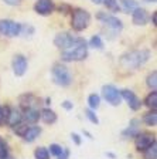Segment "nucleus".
<instances>
[{"label": "nucleus", "instance_id": "22", "mask_svg": "<svg viewBox=\"0 0 157 159\" xmlns=\"http://www.w3.org/2000/svg\"><path fill=\"white\" fill-rule=\"evenodd\" d=\"M143 122L146 124L147 126H156L157 125V114H156V111L146 114V115L143 116Z\"/></svg>", "mask_w": 157, "mask_h": 159}, {"label": "nucleus", "instance_id": "39", "mask_svg": "<svg viewBox=\"0 0 157 159\" xmlns=\"http://www.w3.org/2000/svg\"><path fill=\"white\" fill-rule=\"evenodd\" d=\"M94 3H96V4H99V3H102V0H92Z\"/></svg>", "mask_w": 157, "mask_h": 159}, {"label": "nucleus", "instance_id": "26", "mask_svg": "<svg viewBox=\"0 0 157 159\" xmlns=\"http://www.w3.org/2000/svg\"><path fill=\"white\" fill-rule=\"evenodd\" d=\"M89 46L94 47V48L102 50V48H103V41H102V39L99 36H94L91 39V41H89Z\"/></svg>", "mask_w": 157, "mask_h": 159}, {"label": "nucleus", "instance_id": "19", "mask_svg": "<svg viewBox=\"0 0 157 159\" xmlns=\"http://www.w3.org/2000/svg\"><path fill=\"white\" fill-rule=\"evenodd\" d=\"M120 6L124 10V13H132L134 9L139 7V3L136 0H120Z\"/></svg>", "mask_w": 157, "mask_h": 159}, {"label": "nucleus", "instance_id": "24", "mask_svg": "<svg viewBox=\"0 0 157 159\" xmlns=\"http://www.w3.org/2000/svg\"><path fill=\"white\" fill-rule=\"evenodd\" d=\"M34 156H36V159H50V152L47 148L40 146L34 151Z\"/></svg>", "mask_w": 157, "mask_h": 159}, {"label": "nucleus", "instance_id": "1", "mask_svg": "<svg viewBox=\"0 0 157 159\" xmlns=\"http://www.w3.org/2000/svg\"><path fill=\"white\" fill-rule=\"evenodd\" d=\"M150 56L151 54L149 50H133L130 53H126L124 56H122L120 64L124 68L136 70L147 63L150 60Z\"/></svg>", "mask_w": 157, "mask_h": 159}, {"label": "nucleus", "instance_id": "31", "mask_svg": "<svg viewBox=\"0 0 157 159\" xmlns=\"http://www.w3.org/2000/svg\"><path fill=\"white\" fill-rule=\"evenodd\" d=\"M7 112H9V108H7V107H6V108H2V107H0V125L6 121Z\"/></svg>", "mask_w": 157, "mask_h": 159}, {"label": "nucleus", "instance_id": "29", "mask_svg": "<svg viewBox=\"0 0 157 159\" xmlns=\"http://www.w3.org/2000/svg\"><path fill=\"white\" fill-rule=\"evenodd\" d=\"M85 115H86V118H88L92 124H95V125H99V119H98V116H96V114L94 112L92 109H86V111H85Z\"/></svg>", "mask_w": 157, "mask_h": 159}, {"label": "nucleus", "instance_id": "25", "mask_svg": "<svg viewBox=\"0 0 157 159\" xmlns=\"http://www.w3.org/2000/svg\"><path fill=\"white\" fill-rule=\"evenodd\" d=\"M146 83H147L149 88L156 91V88H157V71H153V73L147 77V81H146Z\"/></svg>", "mask_w": 157, "mask_h": 159}, {"label": "nucleus", "instance_id": "13", "mask_svg": "<svg viewBox=\"0 0 157 159\" xmlns=\"http://www.w3.org/2000/svg\"><path fill=\"white\" fill-rule=\"evenodd\" d=\"M132 20H133V23L136 26H144V24H147L149 21V14L147 11L142 7H137V9H134L132 11Z\"/></svg>", "mask_w": 157, "mask_h": 159}, {"label": "nucleus", "instance_id": "9", "mask_svg": "<svg viewBox=\"0 0 157 159\" xmlns=\"http://www.w3.org/2000/svg\"><path fill=\"white\" fill-rule=\"evenodd\" d=\"M99 20H101L102 23H105L106 26L112 27L113 30H118V31H120L122 29H123V24H122V21L118 19V17L112 16V14H106V13H99L98 16Z\"/></svg>", "mask_w": 157, "mask_h": 159}, {"label": "nucleus", "instance_id": "20", "mask_svg": "<svg viewBox=\"0 0 157 159\" xmlns=\"http://www.w3.org/2000/svg\"><path fill=\"white\" fill-rule=\"evenodd\" d=\"M144 104H146L149 108L153 109V111L157 108V93H156V91L150 93L147 97H146V99H144Z\"/></svg>", "mask_w": 157, "mask_h": 159}, {"label": "nucleus", "instance_id": "16", "mask_svg": "<svg viewBox=\"0 0 157 159\" xmlns=\"http://www.w3.org/2000/svg\"><path fill=\"white\" fill-rule=\"evenodd\" d=\"M41 134V128L40 126H27L26 132L23 134V139L26 142H33L34 139H37Z\"/></svg>", "mask_w": 157, "mask_h": 159}, {"label": "nucleus", "instance_id": "36", "mask_svg": "<svg viewBox=\"0 0 157 159\" xmlns=\"http://www.w3.org/2000/svg\"><path fill=\"white\" fill-rule=\"evenodd\" d=\"M156 16H157V13H153V16H151V23H153V26H156Z\"/></svg>", "mask_w": 157, "mask_h": 159}, {"label": "nucleus", "instance_id": "15", "mask_svg": "<svg viewBox=\"0 0 157 159\" xmlns=\"http://www.w3.org/2000/svg\"><path fill=\"white\" fill-rule=\"evenodd\" d=\"M24 118V121L28 124H36L40 119V111L37 108H26L24 109V114H21Z\"/></svg>", "mask_w": 157, "mask_h": 159}, {"label": "nucleus", "instance_id": "21", "mask_svg": "<svg viewBox=\"0 0 157 159\" xmlns=\"http://www.w3.org/2000/svg\"><path fill=\"white\" fill-rule=\"evenodd\" d=\"M88 105L92 111H95V109L99 108V105H101V97H99L98 94H91V95L88 97Z\"/></svg>", "mask_w": 157, "mask_h": 159}, {"label": "nucleus", "instance_id": "32", "mask_svg": "<svg viewBox=\"0 0 157 159\" xmlns=\"http://www.w3.org/2000/svg\"><path fill=\"white\" fill-rule=\"evenodd\" d=\"M6 4H9V6H19V4H21V2L23 0H3Z\"/></svg>", "mask_w": 157, "mask_h": 159}, {"label": "nucleus", "instance_id": "11", "mask_svg": "<svg viewBox=\"0 0 157 159\" xmlns=\"http://www.w3.org/2000/svg\"><path fill=\"white\" fill-rule=\"evenodd\" d=\"M27 71V60L24 56L21 54H17L13 58V73L16 74L17 77L24 75Z\"/></svg>", "mask_w": 157, "mask_h": 159}, {"label": "nucleus", "instance_id": "38", "mask_svg": "<svg viewBox=\"0 0 157 159\" xmlns=\"http://www.w3.org/2000/svg\"><path fill=\"white\" fill-rule=\"evenodd\" d=\"M3 159H13V156H11V155H10V153H9V155H6Z\"/></svg>", "mask_w": 157, "mask_h": 159}, {"label": "nucleus", "instance_id": "27", "mask_svg": "<svg viewBox=\"0 0 157 159\" xmlns=\"http://www.w3.org/2000/svg\"><path fill=\"white\" fill-rule=\"evenodd\" d=\"M102 3L108 7L111 11H119V4L118 0H102Z\"/></svg>", "mask_w": 157, "mask_h": 159}, {"label": "nucleus", "instance_id": "2", "mask_svg": "<svg viewBox=\"0 0 157 159\" xmlns=\"http://www.w3.org/2000/svg\"><path fill=\"white\" fill-rule=\"evenodd\" d=\"M88 56V46L86 43H79L74 47H69L67 50L61 51V60L67 61V63H72V61H81L85 60Z\"/></svg>", "mask_w": 157, "mask_h": 159}, {"label": "nucleus", "instance_id": "12", "mask_svg": "<svg viewBox=\"0 0 157 159\" xmlns=\"http://www.w3.org/2000/svg\"><path fill=\"white\" fill-rule=\"evenodd\" d=\"M153 142H156L154 135H151V134H139L136 136V149L137 151H146Z\"/></svg>", "mask_w": 157, "mask_h": 159}, {"label": "nucleus", "instance_id": "33", "mask_svg": "<svg viewBox=\"0 0 157 159\" xmlns=\"http://www.w3.org/2000/svg\"><path fill=\"white\" fill-rule=\"evenodd\" d=\"M71 138H72V141L75 142V145H81V138H79L78 134H72Z\"/></svg>", "mask_w": 157, "mask_h": 159}, {"label": "nucleus", "instance_id": "7", "mask_svg": "<svg viewBox=\"0 0 157 159\" xmlns=\"http://www.w3.org/2000/svg\"><path fill=\"white\" fill-rule=\"evenodd\" d=\"M102 94H103V98L106 99V102H109L113 107H118L122 101L120 91H119L115 85H103Z\"/></svg>", "mask_w": 157, "mask_h": 159}, {"label": "nucleus", "instance_id": "37", "mask_svg": "<svg viewBox=\"0 0 157 159\" xmlns=\"http://www.w3.org/2000/svg\"><path fill=\"white\" fill-rule=\"evenodd\" d=\"M106 156H109V158H112V159H116V155H115V153H111V152H106Z\"/></svg>", "mask_w": 157, "mask_h": 159}, {"label": "nucleus", "instance_id": "40", "mask_svg": "<svg viewBox=\"0 0 157 159\" xmlns=\"http://www.w3.org/2000/svg\"><path fill=\"white\" fill-rule=\"evenodd\" d=\"M144 2H147V3H156V0H144Z\"/></svg>", "mask_w": 157, "mask_h": 159}, {"label": "nucleus", "instance_id": "34", "mask_svg": "<svg viewBox=\"0 0 157 159\" xmlns=\"http://www.w3.org/2000/svg\"><path fill=\"white\" fill-rule=\"evenodd\" d=\"M68 158H69V151H68V149H64V151H62V153L58 156V159H68Z\"/></svg>", "mask_w": 157, "mask_h": 159}, {"label": "nucleus", "instance_id": "17", "mask_svg": "<svg viewBox=\"0 0 157 159\" xmlns=\"http://www.w3.org/2000/svg\"><path fill=\"white\" fill-rule=\"evenodd\" d=\"M40 118L43 119L46 124H55L57 122V114L50 108H44L41 109V112H40Z\"/></svg>", "mask_w": 157, "mask_h": 159}, {"label": "nucleus", "instance_id": "18", "mask_svg": "<svg viewBox=\"0 0 157 159\" xmlns=\"http://www.w3.org/2000/svg\"><path fill=\"white\" fill-rule=\"evenodd\" d=\"M136 124H137V121H136V119H133V121H132V124L129 125V128H126L123 132H122V136H123V138H132V136H137L140 132H139V126L136 125Z\"/></svg>", "mask_w": 157, "mask_h": 159}, {"label": "nucleus", "instance_id": "4", "mask_svg": "<svg viewBox=\"0 0 157 159\" xmlns=\"http://www.w3.org/2000/svg\"><path fill=\"white\" fill-rule=\"evenodd\" d=\"M52 78H54V83L61 87H68L72 83V75L69 73V70L65 66H61V64H55L54 66V68H52Z\"/></svg>", "mask_w": 157, "mask_h": 159}, {"label": "nucleus", "instance_id": "23", "mask_svg": "<svg viewBox=\"0 0 157 159\" xmlns=\"http://www.w3.org/2000/svg\"><path fill=\"white\" fill-rule=\"evenodd\" d=\"M144 159H157V145L156 142H153L144 151Z\"/></svg>", "mask_w": 157, "mask_h": 159}, {"label": "nucleus", "instance_id": "10", "mask_svg": "<svg viewBox=\"0 0 157 159\" xmlns=\"http://www.w3.org/2000/svg\"><path fill=\"white\" fill-rule=\"evenodd\" d=\"M34 10L36 13L41 16H48L54 11V2L52 0H37L34 4Z\"/></svg>", "mask_w": 157, "mask_h": 159}, {"label": "nucleus", "instance_id": "3", "mask_svg": "<svg viewBox=\"0 0 157 159\" xmlns=\"http://www.w3.org/2000/svg\"><path fill=\"white\" fill-rule=\"evenodd\" d=\"M89 23H91V14L84 9H75L72 11L71 17V26L75 31H84L88 29Z\"/></svg>", "mask_w": 157, "mask_h": 159}, {"label": "nucleus", "instance_id": "30", "mask_svg": "<svg viewBox=\"0 0 157 159\" xmlns=\"http://www.w3.org/2000/svg\"><path fill=\"white\" fill-rule=\"evenodd\" d=\"M6 155H9L7 143L4 142V139H3V138H0V159H3Z\"/></svg>", "mask_w": 157, "mask_h": 159}, {"label": "nucleus", "instance_id": "35", "mask_svg": "<svg viewBox=\"0 0 157 159\" xmlns=\"http://www.w3.org/2000/svg\"><path fill=\"white\" fill-rule=\"evenodd\" d=\"M62 107H64L65 109H72V107L74 105H72V102H69V101H65V102L62 104Z\"/></svg>", "mask_w": 157, "mask_h": 159}, {"label": "nucleus", "instance_id": "28", "mask_svg": "<svg viewBox=\"0 0 157 159\" xmlns=\"http://www.w3.org/2000/svg\"><path fill=\"white\" fill-rule=\"evenodd\" d=\"M62 151H64V148H62L61 145H58V143H51V145H50V153L57 156V158L62 153Z\"/></svg>", "mask_w": 157, "mask_h": 159}, {"label": "nucleus", "instance_id": "6", "mask_svg": "<svg viewBox=\"0 0 157 159\" xmlns=\"http://www.w3.org/2000/svg\"><path fill=\"white\" fill-rule=\"evenodd\" d=\"M21 31V24L16 23L13 20H0V34H3L6 37H16L20 36Z\"/></svg>", "mask_w": 157, "mask_h": 159}, {"label": "nucleus", "instance_id": "5", "mask_svg": "<svg viewBox=\"0 0 157 159\" xmlns=\"http://www.w3.org/2000/svg\"><path fill=\"white\" fill-rule=\"evenodd\" d=\"M85 40L82 39V37H76V36H72L69 33H59L55 36L54 39V44H55L58 48L61 50H67L69 47H74L79 43H84Z\"/></svg>", "mask_w": 157, "mask_h": 159}, {"label": "nucleus", "instance_id": "14", "mask_svg": "<svg viewBox=\"0 0 157 159\" xmlns=\"http://www.w3.org/2000/svg\"><path fill=\"white\" fill-rule=\"evenodd\" d=\"M21 121H23V115L20 114L19 109L9 108V112H7V116H6V122L9 124L10 126H16V125H19Z\"/></svg>", "mask_w": 157, "mask_h": 159}, {"label": "nucleus", "instance_id": "8", "mask_svg": "<svg viewBox=\"0 0 157 159\" xmlns=\"http://www.w3.org/2000/svg\"><path fill=\"white\" fill-rule=\"evenodd\" d=\"M120 97L126 99V102L129 104V107H130L133 111H137V109L142 107L140 98H139V97L136 95L133 91H130V89H122V91H120Z\"/></svg>", "mask_w": 157, "mask_h": 159}]
</instances>
